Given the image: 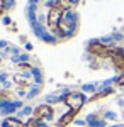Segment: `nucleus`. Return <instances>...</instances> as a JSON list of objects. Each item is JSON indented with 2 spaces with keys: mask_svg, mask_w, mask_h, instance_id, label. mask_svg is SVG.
Returning a JSON list of instances; mask_svg holds the SVG:
<instances>
[{
  "mask_svg": "<svg viewBox=\"0 0 124 127\" xmlns=\"http://www.w3.org/2000/svg\"><path fill=\"white\" fill-rule=\"evenodd\" d=\"M19 69L20 71H29V69H31V64H27V63L24 64V63H22V64H19Z\"/></svg>",
  "mask_w": 124,
  "mask_h": 127,
  "instance_id": "13",
  "label": "nucleus"
},
{
  "mask_svg": "<svg viewBox=\"0 0 124 127\" xmlns=\"http://www.w3.org/2000/svg\"><path fill=\"white\" fill-rule=\"evenodd\" d=\"M2 127H24V122H20L19 119L7 117V119H3V122H2Z\"/></svg>",
  "mask_w": 124,
  "mask_h": 127,
  "instance_id": "8",
  "label": "nucleus"
},
{
  "mask_svg": "<svg viewBox=\"0 0 124 127\" xmlns=\"http://www.w3.org/2000/svg\"><path fill=\"white\" fill-rule=\"evenodd\" d=\"M63 102L70 107V110H76L78 112L80 108L85 105V95L80 93V92H70V93L65 95Z\"/></svg>",
  "mask_w": 124,
  "mask_h": 127,
  "instance_id": "2",
  "label": "nucleus"
},
{
  "mask_svg": "<svg viewBox=\"0 0 124 127\" xmlns=\"http://www.w3.org/2000/svg\"><path fill=\"white\" fill-rule=\"evenodd\" d=\"M14 80H15V83H19L20 87H29V85H27V80L24 78L22 75H17V76H15Z\"/></svg>",
  "mask_w": 124,
  "mask_h": 127,
  "instance_id": "11",
  "label": "nucleus"
},
{
  "mask_svg": "<svg viewBox=\"0 0 124 127\" xmlns=\"http://www.w3.org/2000/svg\"><path fill=\"white\" fill-rule=\"evenodd\" d=\"M71 29H73V22H71V19L66 17V15H63V19L60 20V24H58V31L63 32V34H66V32H70Z\"/></svg>",
  "mask_w": 124,
  "mask_h": 127,
  "instance_id": "7",
  "label": "nucleus"
},
{
  "mask_svg": "<svg viewBox=\"0 0 124 127\" xmlns=\"http://www.w3.org/2000/svg\"><path fill=\"white\" fill-rule=\"evenodd\" d=\"M117 85H119V87H124V73L117 78Z\"/></svg>",
  "mask_w": 124,
  "mask_h": 127,
  "instance_id": "15",
  "label": "nucleus"
},
{
  "mask_svg": "<svg viewBox=\"0 0 124 127\" xmlns=\"http://www.w3.org/2000/svg\"><path fill=\"white\" fill-rule=\"evenodd\" d=\"M5 12V0H0V15Z\"/></svg>",
  "mask_w": 124,
  "mask_h": 127,
  "instance_id": "14",
  "label": "nucleus"
},
{
  "mask_svg": "<svg viewBox=\"0 0 124 127\" xmlns=\"http://www.w3.org/2000/svg\"><path fill=\"white\" fill-rule=\"evenodd\" d=\"M58 5H60L63 10H70V9H73V7H75L73 0H58Z\"/></svg>",
  "mask_w": 124,
  "mask_h": 127,
  "instance_id": "9",
  "label": "nucleus"
},
{
  "mask_svg": "<svg viewBox=\"0 0 124 127\" xmlns=\"http://www.w3.org/2000/svg\"><path fill=\"white\" fill-rule=\"evenodd\" d=\"M53 114H55V110H53V107L48 105V103L38 105V107L34 108V119H38L39 122H41V120H48V119H51Z\"/></svg>",
  "mask_w": 124,
  "mask_h": 127,
  "instance_id": "5",
  "label": "nucleus"
},
{
  "mask_svg": "<svg viewBox=\"0 0 124 127\" xmlns=\"http://www.w3.org/2000/svg\"><path fill=\"white\" fill-rule=\"evenodd\" d=\"M63 15H65V10L61 9L58 3H55L49 9L48 15H46V24H48L49 31H58V24H60V20L63 19Z\"/></svg>",
  "mask_w": 124,
  "mask_h": 127,
  "instance_id": "1",
  "label": "nucleus"
},
{
  "mask_svg": "<svg viewBox=\"0 0 124 127\" xmlns=\"http://www.w3.org/2000/svg\"><path fill=\"white\" fill-rule=\"evenodd\" d=\"M88 51H90L92 54L99 56V58L111 59L112 48H111V46H105V44H100V42H90V44H88Z\"/></svg>",
  "mask_w": 124,
  "mask_h": 127,
  "instance_id": "3",
  "label": "nucleus"
},
{
  "mask_svg": "<svg viewBox=\"0 0 124 127\" xmlns=\"http://www.w3.org/2000/svg\"><path fill=\"white\" fill-rule=\"evenodd\" d=\"M111 93H112V90H111V88H107V90H104V92H100V93H97V95H94V97L90 98V100H92V102H94V100H100V98L107 97V95H111Z\"/></svg>",
  "mask_w": 124,
  "mask_h": 127,
  "instance_id": "10",
  "label": "nucleus"
},
{
  "mask_svg": "<svg viewBox=\"0 0 124 127\" xmlns=\"http://www.w3.org/2000/svg\"><path fill=\"white\" fill-rule=\"evenodd\" d=\"M75 117H76V110H70V112H66L63 117L58 120L56 127H66V126H70V124L75 120Z\"/></svg>",
  "mask_w": 124,
  "mask_h": 127,
  "instance_id": "6",
  "label": "nucleus"
},
{
  "mask_svg": "<svg viewBox=\"0 0 124 127\" xmlns=\"http://www.w3.org/2000/svg\"><path fill=\"white\" fill-rule=\"evenodd\" d=\"M111 61L114 64V68L123 75L124 73V49L121 48H112V53H111Z\"/></svg>",
  "mask_w": 124,
  "mask_h": 127,
  "instance_id": "4",
  "label": "nucleus"
},
{
  "mask_svg": "<svg viewBox=\"0 0 124 127\" xmlns=\"http://www.w3.org/2000/svg\"><path fill=\"white\" fill-rule=\"evenodd\" d=\"M24 127H39V120L38 119H29L27 122H26V124H24Z\"/></svg>",
  "mask_w": 124,
  "mask_h": 127,
  "instance_id": "12",
  "label": "nucleus"
}]
</instances>
